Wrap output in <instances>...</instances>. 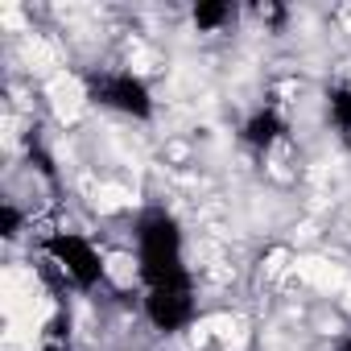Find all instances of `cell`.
<instances>
[{
  "label": "cell",
  "mask_w": 351,
  "mask_h": 351,
  "mask_svg": "<svg viewBox=\"0 0 351 351\" xmlns=\"http://www.w3.org/2000/svg\"><path fill=\"white\" fill-rule=\"evenodd\" d=\"M104 273H108L116 285H132V277H136V265H132V256H124V252H112V256H108V265H104Z\"/></svg>",
  "instance_id": "obj_1"
}]
</instances>
